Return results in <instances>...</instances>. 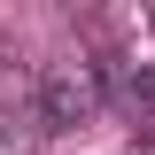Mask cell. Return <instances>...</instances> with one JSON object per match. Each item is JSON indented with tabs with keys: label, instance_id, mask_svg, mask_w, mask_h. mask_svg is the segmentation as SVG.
I'll use <instances>...</instances> for the list:
<instances>
[{
	"label": "cell",
	"instance_id": "6da1fadb",
	"mask_svg": "<svg viewBox=\"0 0 155 155\" xmlns=\"http://www.w3.org/2000/svg\"><path fill=\"white\" fill-rule=\"evenodd\" d=\"M101 101H109V85H101L93 54H62V62L39 70V124H47V132H78Z\"/></svg>",
	"mask_w": 155,
	"mask_h": 155
},
{
	"label": "cell",
	"instance_id": "7a4b0ae2",
	"mask_svg": "<svg viewBox=\"0 0 155 155\" xmlns=\"http://www.w3.org/2000/svg\"><path fill=\"white\" fill-rule=\"evenodd\" d=\"M39 140H47L39 116H0V155H39Z\"/></svg>",
	"mask_w": 155,
	"mask_h": 155
},
{
	"label": "cell",
	"instance_id": "3957f363",
	"mask_svg": "<svg viewBox=\"0 0 155 155\" xmlns=\"http://www.w3.org/2000/svg\"><path fill=\"white\" fill-rule=\"evenodd\" d=\"M140 124H155V62H147V116H140Z\"/></svg>",
	"mask_w": 155,
	"mask_h": 155
}]
</instances>
